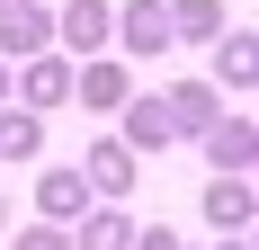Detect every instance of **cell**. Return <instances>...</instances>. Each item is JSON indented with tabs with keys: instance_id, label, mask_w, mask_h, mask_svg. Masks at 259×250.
<instances>
[{
	"instance_id": "obj_12",
	"label": "cell",
	"mask_w": 259,
	"mask_h": 250,
	"mask_svg": "<svg viewBox=\"0 0 259 250\" xmlns=\"http://www.w3.org/2000/svg\"><path fill=\"white\" fill-rule=\"evenodd\" d=\"M250 80H259V54H250V36H214V90H233V99H250Z\"/></svg>"
},
{
	"instance_id": "obj_2",
	"label": "cell",
	"mask_w": 259,
	"mask_h": 250,
	"mask_svg": "<svg viewBox=\"0 0 259 250\" xmlns=\"http://www.w3.org/2000/svg\"><path fill=\"white\" fill-rule=\"evenodd\" d=\"M72 99L99 107V116H116V107L134 99V72L116 63V54H80V63H72Z\"/></svg>"
},
{
	"instance_id": "obj_21",
	"label": "cell",
	"mask_w": 259,
	"mask_h": 250,
	"mask_svg": "<svg viewBox=\"0 0 259 250\" xmlns=\"http://www.w3.org/2000/svg\"><path fill=\"white\" fill-rule=\"evenodd\" d=\"M0 9H27V0H0Z\"/></svg>"
},
{
	"instance_id": "obj_15",
	"label": "cell",
	"mask_w": 259,
	"mask_h": 250,
	"mask_svg": "<svg viewBox=\"0 0 259 250\" xmlns=\"http://www.w3.org/2000/svg\"><path fill=\"white\" fill-rule=\"evenodd\" d=\"M134 241V224L116 215V205H80V232H72V250H125Z\"/></svg>"
},
{
	"instance_id": "obj_1",
	"label": "cell",
	"mask_w": 259,
	"mask_h": 250,
	"mask_svg": "<svg viewBox=\"0 0 259 250\" xmlns=\"http://www.w3.org/2000/svg\"><path fill=\"white\" fill-rule=\"evenodd\" d=\"M107 45H116V54H170L179 36H170V9H161V0H116Z\"/></svg>"
},
{
	"instance_id": "obj_16",
	"label": "cell",
	"mask_w": 259,
	"mask_h": 250,
	"mask_svg": "<svg viewBox=\"0 0 259 250\" xmlns=\"http://www.w3.org/2000/svg\"><path fill=\"white\" fill-rule=\"evenodd\" d=\"M9 250H72V224H27Z\"/></svg>"
},
{
	"instance_id": "obj_19",
	"label": "cell",
	"mask_w": 259,
	"mask_h": 250,
	"mask_svg": "<svg viewBox=\"0 0 259 250\" xmlns=\"http://www.w3.org/2000/svg\"><path fill=\"white\" fill-rule=\"evenodd\" d=\"M0 107H9V63H0Z\"/></svg>"
},
{
	"instance_id": "obj_8",
	"label": "cell",
	"mask_w": 259,
	"mask_h": 250,
	"mask_svg": "<svg viewBox=\"0 0 259 250\" xmlns=\"http://www.w3.org/2000/svg\"><path fill=\"white\" fill-rule=\"evenodd\" d=\"M80 205H90V179H80V161H54V170L36 179V215H45V224H80Z\"/></svg>"
},
{
	"instance_id": "obj_17",
	"label": "cell",
	"mask_w": 259,
	"mask_h": 250,
	"mask_svg": "<svg viewBox=\"0 0 259 250\" xmlns=\"http://www.w3.org/2000/svg\"><path fill=\"white\" fill-rule=\"evenodd\" d=\"M125 250H188V241H179V232H170V224H152V232H134Z\"/></svg>"
},
{
	"instance_id": "obj_11",
	"label": "cell",
	"mask_w": 259,
	"mask_h": 250,
	"mask_svg": "<svg viewBox=\"0 0 259 250\" xmlns=\"http://www.w3.org/2000/svg\"><path fill=\"white\" fill-rule=\"evenodd\" d=\"M116 116H125V134H116L125 152H170V143H179V134H170V107H161V99H125Z\"/></svg>"
},
{
	"instance_id": "obj_13",
	"label": "cell",
	"mask_w": 259,
	"mask_h": 250,
	"mask_svg": "<svg viewBox=\"0 0 259 250\" xmlns=\"http://www.w3.org/2000/svg\"><path fill=\"white\" fill-rule=\"evenodd\" d=\"M161 9H170V36H188V45L224 36V0H161Z\"/></svg>"
},
{
	"instance_id": "obj_18",
	"label": "cell",
	"mask_w": 259,
	"mask_h": 250,
	"mask_svg": "<svg viewBox=\"0 0 259 250\" xmlns=\"http://www.w3.org/2000/svg\"><path fill=\"white\" fill-rule=\"evenodd\" d=\"M214 250H250V232H224V241H214Z\"/></svg>"
},
{
	"instance_id": "obj_10",
	"label": "cell",
	"mask_w": 259,
	"mask_h": 250,
	"mask_svg": "<svg viewBox=\"0 0 259 250\" xmlns=\"http://www.w3.org/2000/svg\"><path fill=\"white\" fill-rule=\"evenodd\" d=\"M197 143H206V161H214V170H250V152H259V125H250V116H214L206 134H197Z\"/></svg>"
},
{
	"instance_id": "obj_4",
	"label": "cell",
	"mask_w": 259,
	"mask_h": 250,
	"mask_svg": "<svg viewBox=\"0 0 259 250\" xmlns=\"http://www.w3.org/2000/svg\"><path fill=\"white\" fill-rule=\"evenodd\" d=\"M134 170H143V152H125L116 134H99V143L80 152V179H90V197H125Z\"/></svg>"
},
{
	"instance_id": "obj_9",
	"label": "cell",
	"mask_w": 259,
	"mask_h": 250,
	"mask_svg": "<svg viewBox=\"0 0 259 250\" xmlns=\"http://www.w3.org/2000/svg\"><path fill=\"white\" fill-rule=\"evenodd\" d=\"M54 45V9H0V63H27V54H45Z\"/></svg>"
},
{
	"instance_id": "obj_20",
	"label": "cell",
	"mask_w": 259,
	"mask_h": 250,
	"mask_svg": "<svg viewBox=\"0 0 259 250\" xmlns=\"http://www.w3.org/2000/svg\"><path fill=\"white\" fill-rule=\"evenodd\" d=\"M0 224H9V188H0Z\"/></svg>"
},
{
	"instance_id": "obj_14",
	"label": "cell",
	"mask_w": 259,
	"mask_h": 250,
	"mask_svg": "<svg viewBox=\"0 0 259 250\" xmlns=\"http://www.w3.org/2000/svg\"><path fill=\"white\" fill-rule=\"evenodd\" d=\"M45 152V116L36 107H0V161H36Z\"/></svg>"
},
{
	"instance_id": "obj_3",
	"label": "cell",
	"mask_w": 259,
	"mask_h": 250,
	"mask_svg": "<svg viewBox=\"0 0 259 250\" xmlns=\"http://www.w3.org/2000/svg\"><path fill=\"white\" fill-rule=\"evenodd\" d=\"M9 90H18V107H36V116H45V107H72V63H63V54H27Z\"/></svg>"
},
{
	"instance_id": "obj_6",
	"label": "cell",
	"mask_w": 259,
	"mask_h": 250,
	"mask_svg": "<svg viewBox=\"0 0 259 250\" xmlns=\"http://www.w3.org/2000/svg\"><path fill=\"white\" fill-rule=\"evenodd\" d=\"M161 107H170V134L197 143V134L224 116V90H214V80H179V90H161Z\"/></svg>"
},
{
	"instance_id": "obj_5",
	"label": "cell",
	"mask_w": 259,
	"mask_h": 250,
	"mask_svg": "<svg viewBox=\"0 0 259 250\" xmlns=\"http://www.w3.org/2000/svg\"><path fill=\"white\" fill-rule=\"evenodd\" d=\"M107 18H116V0H63V9H54V45L107 54Z\"/></svg>"
},
{
	"instance_id": "obj_7",
	"label": "cell",
	"mask_w": 259,
	"mask_h": 250,
	"mask_svg": "<svg viewBox=\"0 0 259 250\" xmlns=\"http://www.w3.org/2000/svg\"><path fill=\"white\" fill-rule=\"evenodd\" d=\"M250 215H259L250 170H214V179H206V224H214V232H250Z\"/></svg>"
}]
</instances>
